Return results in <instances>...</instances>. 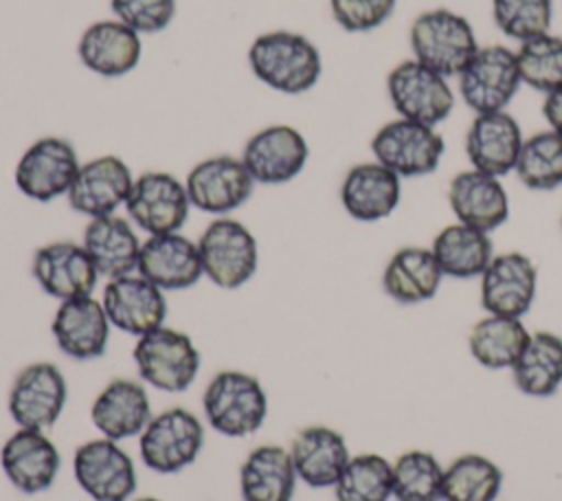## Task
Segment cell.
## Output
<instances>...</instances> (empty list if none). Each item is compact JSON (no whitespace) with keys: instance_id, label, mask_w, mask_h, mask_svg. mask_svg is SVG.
<instances>
[{"instance_id":"1","label":"cell","mask_w":562,"mask_h":501,"mask_svg":"<svg viewBox=\"0 0 562 501\" xmlns=\"http://www.w3.org/2000/svg\"><path fill=\"white\" fill-rule=\"evenodd\" d=\"M248 66L261 84L283 94L312 90L323 73L316 44L294 31L257 35L248 48Z\"/></svg>"},{"instance_id":"2","label":"cell","mask_w":562,"mask_h":501,"mask_svg":"<svg viewBox=\"0 0 562 501\" xmlns=\"http://www.w3.org/2000/svg\"><path fill=\"white\" fill-rule=\"evenodd\" d=\"M202 413L215 433L248 437L266 422L268 396L257 376L224 369L209 380L202 393Z\"/></svg>"},{"instance_id":"3","label":"cell","mask_w":562,"mask_h":501,"mask_svg":"<svg viewBox=\"0 0 562 501\" xmlns=\"http://www.w3.org/2000/svg\"><path fill=\"white\" fill-rule=\"evenodd\" d=\"M132 360L145 385L167 393L187 391L195 382L202 363L193 338L169 325L138 336Z\"/></svg>"},{"instance_id":"4","label":"cell","mask_w":562,"mask_h":501,"mask_svg":"<svg viewBox=\"0 0 562 501\" xmlns=\"http://www.w3.org/2000/svg\"><path fill=\"white\" fill-rule=\"evenodd\" d=\"M413 59L435 73L454 77L479 51V42L468 18L450 9H430L411 24Z\"/></svg>"},{"instance_id":"5","label":"cell","mask_w":562,"mask_h":501,"mask_svg":"<svg viewBox=\"0 0 562 501\" xmlns=\"http://www.w3.org/2000/svg\"><path fill=\"white\" fill-rule=\"evenodd\" d=\"M198 250L204 277L222 290L248 283L259 266V246L246 224L228 215L215 218L200 235Z\"/></svg>"},{"instance_id":"6","label":"cell","mask_w":562,"mask_h":501,"mask_svg":"<svg viewBox=\"0 0 562 501\" xmlns=\"http://www.w3.org/2000/svg\"><path fill=\"white\" fill-rule=\"evenodd\" d=\"M204 448L202 420L184 407H169L154 413L138 435L143 464L160 475H176L189 468Z\"/></svg>"},{"instance_id":"7","label":"cell","mask_w":562,"mask_h":501,"mask_svg":"<svg viewBox=\"0 0 562 501\" xmlns=\"http://www.w3.org/2000/svg\"><path fill=\"white\" fill-rule=\"evenodd\" d=\"M68 385L55 363L37 360L18 371L9 387L7 409L18 428L48 431L61 417Z\"/></svg>"},{"instance_id":"8","label":"cell","mask_w":562,"mask_h":501,"mask_svg":"<svg viewBox=\"0 0 562 501\" xmlns=\"http://www.w3.org/2000/svg\"><path fill=\"white\" fill-rule=\"evenodd\" d=\"M457 79L463 103L476 114L505 110L522 84L516 53L503 44L479 46Z\"/></svg>"},{"instance_id":"9","label":"cell","mask_w":562,"mask_h":501,"mask_svg":"<svg viewBox=\"0 0 562 501\" xmlns=\"http://www.w3.org/2000/svg\"><path fill=\"white\" fill-rule=\"evenodd\" d=\"M443 136L432 127L408 119L384 123L371 138L375 160L400 178H417L432 174L443 156Z\"/></svg>"},{"instance_id":"10","label":"cell","mask_w":562,"mask_h":501,"mask_svg":"<svg viewBox=\"0 0 562 501\" xmlns=\"http://www.w3.org/2000/svg\"><path fill=\"white\" fill-rule=\"evenodd\" d=\"M386 94L402 119L437 127L454 108L448 79L417 59L397 64L386 75Z\"/></svg>"},{"instance_id":"11","label":"cell","mask_w":562,"mask_h":501,"mask_svg":"<svg viewBox=\"0 0 562 501\" xmlns=\"http://www.w3.org/2000/svg\"><path fill=\"white\" fill-rule=\"evenodd\" d=\"M72 475L92 501H130L136 492V466L119 442L88 439L72 455Z\"/></svg>"},{"instance_id":"12","label":"cell","mask_w":562,"mask_h":501,"mask_svg":"<svg viewBox=\"0 0 562 501\" xmlns=\"http://www.w3.org/2000/svg\"><path fill=\"white\" fill-rule=\"evenodd\" d=\"M81 163L70 141L42 136L20 156L13 180L15 187L35 202H50L66 196Z\"/></svg>"},{"instance_id":"13","label":"cell","mask_w":562,"mask_h":501,"mask_svg":"<svg viewBox=\"0 0 562 501\" xmlns=\"http://www.w3.org/2000/svg\"><path fill=\"white\" fill-rule=\"evenodd\" d=\"M191 200L180 178L169 171H145L134 178L125 211L147 235L176 233L189 218Z\"/></svg>"},{"instance_id":"14","label":"cell","mask_w":562,"mask_h":501,"mask_svg":"<svg viewBox=\"0 0 562 501\" xmlns=\"http://www.w3.org/2000/svg\"><path fill=\"white\" fill-rule=\"evenodd\" d=\"M255 185L257 182L248 174L241 158L231 154L200 160L184 178L191 207L217 218L246 204L255 191Z\"/></svg>"},{"instance_id":"15","label":"cell","mask_w":562,"mask_h":501,"mask_svg":"<svg viewBox=\"0 0 562 501\" xmlns=\"http://www.w3.org/2000/svg\"><path fill=\"white\" fill-rule=\"evenodd\" d=\"M310 147L305 136L285 123L255 132L244 149L241 163L257 185H285L307 165Z\"/></svg>"},{"instance_id":"16","label":"cell","mask_w":562,"mask_h":501,"mask_svg":"<svg viewBox=\"0 0 562 501\" xmlns=\"http://www.w3.org/2000/svg\"><path fill=\"white\" fill-rule=\"evenodd\" d=\"M101 305L112 327L136 338L165 325L169 310L165 290L138 272L108 279L101 294Z\"/></svg>"},{"instance_id":"17","label":"cell","mask_w":562,"mask_h":501,"mask_svg":"<svg viewBox=\"0 0 562 501\" xmlns=\"http://www.w3.org/2000/svg\"><path fill=\"white\" fill-rule=\"evenodd\" d=\"M31 272L37 286L57 301L90 297L99 281V270L88 250L72 240L40 246L33 255Z\"/></svg>"},{"instance_id":"18","label":"cell","mask_w":562,"mask_h":501,"mask_svg":"<svg viewBox=\"0 0 562 501\" xmlns=\"http://www.w3.org/2000/svg\"><path fill=\"white\" fill-rule=\"evenodd\" d=\"M134 185L132 169L121 156L103 154L81 163L66 198L72 211L92 218L112 215L125 207Z\"/></svg>"},{"instance_id":"19","label":"cell","mask_w":562,"mask_h":501,"mask_svg":"<svg viewBox=\"0 0 562 501\" xmlns=\"http://www.w3.org/2000/svg\"><path fill=\"white\" fill-rule=\"evenodd\" d=\"M0 466L13 488L24 494H37L55 483L61 455L46 431L18 428L0 448Z\"/></svg>"},{"instance_id":"20","label":"cell","mask_w":562,"mask_h":501,"mask_svg":"<svg viewBox=\"0 0 562 501\" xmlns=\"http://www.w3.org/2000/svg\"><path fill=\"white\" fill-rule=\"evenodd\" d=\"M536 288V264L518 250L501 253L481 275V305L487 314L522 319L533 305Z\"/></svg>"},{"instance_id":"21","label":"cell","mask_w":562,"mask_h":501,"mask_svg":"<svg viewBox=\"0 0 562 501\" xmlns=\"http://www.w3.org/2000/svg\"><path fill=\"white\" fill-rule=\"evenodd\" d=\"M110 319L101 305V299L79 297L59 301L50 321V334L61 354L72 360L101 358L110 341Z\"/></svg>"},{"instance_id":"22","label":"cell","mask_w":562,"mask_h":501,"mask_svg":"<svg viewBox=\"0 0 562 501\" xmlns=\"http://www.w3.org/2000/svg\"><path fill=\"white\" fill-rule=\"evenodd\" d=\"M136 272L165 292L191 288L204 277L198 242L180 231L149 235L140 244Z\"/></svg>"},{"instance_id":"23","label":"cell","mask_w":562,"mask_h":501,"mask_svg":"<svg viewBox=\"0 0 562 501\" xmlns=\"http://www.w3.org/2000/svg\"><path fill=\"white\" fill-rule=\"evenodd\" d=\"M151 415V400L145 385L132 378L110 380L90 407L92 426L101 437L114 442L138 437Z\"/></svg>"},{"instance_id":"24","label":"cell","mask_w":562,"mask_h":501,"mask_svg":"<svg viewBox=\"0 0 562 501\" xmlns=\"http://www.w3.org/2000/svg\"><path fill=\"white\" fill-rule=\"evenodd\" d=\"M288 450L299 481L310 488H334L351 459L342 433L325 424L299 428Z\"/></svg>"},{"instance_id":"25","label":"cell","mask_w":562,"mask_h":501,"mask_svg":"<svg viewBox=\"0 0 562 501\" xmlns=\"http://www.w3.org/2000/svg\"><path fill=\"white\" fill-rule=\"evenodd\" d=\"M522 141V130L512 114L485 112L474 116L465 134V154L472 169L501 178L514 171Z\"/></svg>"},{"instance_id":"26","label":"cell","mask_w":562,"mask_h":501,"mask_svg":"<svg viewBox=\"0 0 562 501\" xmlns=\"http://www.w3.org/2000/svg\"><path fill=\"white\" fill-rule=\"evenodd\" d=\"M448 202L457 222L492 233L509 218V196L496 176L468 169L448 187Z\"/></svg>"},{"instance_id":"27","label":"cell","mask_w":562,"mask_h":501,"mask_svg":"<svg viewBox=\"0 0 562 501\" xmlns=\"http://www.w3.org/2000/svg\"><path fill=\"white\" fill-rule=\"evenodd\" d=\"M402 198V178L389 167L373 163L353 165L340 185L342 209L358 222L389 218Z\"/></svg>"},{"instance_id":"28","label":"cell","mask_w":562,"mask_h":501,"mask_svg":"<svg viewBox=\"0 0 562 501\" xmlns=\"http://www.w3.org/2000/svg\"><path fill=\"white\" fill-rule=\"evenodd\" d=\"M79 62L94 75L121 77L134 70L143 55L140 35L119 20L90 24L77 44Z\"/></svg>"},{"instance_id":"29","label":"cell","mask_w":562,"mask_h":501,"mask_svg":"<svg viewBox=\"0 0 562 501\" xmlns=\"http://www.w3.org/2000/svg\"><path fill=\"white\" fill-rule=\"evenodd\" d=\"M81 244L94 261L99 277L114 279L136 272L143 242L125 218L116 213L92 218L83 229Z\"/></svg>"},{"instance_id":"30","label":"cell","mask_w":562,"mask_h":501,"mask_svg":"<svg viewBox=\"0 0 562 501\" xmlns=\"http://www.w3.org/2000/svg\"><path fill=\"white\" fill-rule=\"evenodd\" d=\"M296 481L290 450L279 444L255 446L239 466L241 501H292Z\"/></svg>"},{"instance_id":"31","label":"cell","mask_w":562,"mask_h":501,"mask_svg":"<svg viewBox=\"0 0 562 501\" xmlns=\"http://www.w3.org/2000/svg\"><path fill=\"white\" fill-rule=\"evenodd\" d=\"M443 281V272L430 248L404 246L393 253L384 272V292L404 305L428 301L437 294Z\"/></svg>"},{"instance_id":"32","label":"cell","mask_w":562,"mask_h":501,"mask_svg":"<svg viewBox=\"0 0 562 501\" xmlns=\"http://www.w3.org/2000/svg\"><path fill=\"white\" fill-rule=\"evenodd\" d=\"M443 277L474 279L485 272L494 257L490 233L454 222L443 226L430 246Z\"/></svg>"},{"instance_id":"33","label":"cell","mask_w":562,"mask_h":501,"mask_svg":"<svg viewBox=\"0 0 562 501\" xmlns=\"http://www.w3.org/2000/svg\"><path fill=\"white\" fill-rule=\"evenodd\" d=\"M509 371L520 393L553 396L562 387V338L553 332H533Z\"/></svg>"},{"instance_id":"34","label":"cell","mask_w":562,"mask_h":501,"mask_svg":"<svg viewBox=\"0 0 562 501\" xmlns=\"http://www.w3.org/2000/svg\"><path fill=\"white\" fill-rule=\"evenodd\" d=\"M529 336L531 332H527L520 319L487 314L470 330L468 349L481 367L512 369L529 343Z\"/></svg>"},{"instance_id":"35","label":"cell","mask_w":562,"mask_h":501,"mask_svg":"<svg viewBox=\"0 0 562 501\" xmlns=\"http://www.w3.org/2000/svg\"><path fill=\"white\" fill-rule=\"evenodd\" d=\"M503 488V470L479 453H465L443 466L441 501H496Z\"/></svg>"},{"instance_id":"36","label":"cell","mask_w":562,"mask_h":501,"mask_svg":"<svg viewBox=\"0 0 562 501\" xmlns=\"http://www.w3.org/2000/svg\"><path fill=\"white\" fill-rule=\"evenodd\" d=\"M514 171L518 180L533 191L562 187V134L542 130L525 138Z\"/></svg>"},{"instance_id":"37","label":"cell","mask_w":562,"mask_h":501,"mask_svg":"<svg viewBox=\"0 0 562 501\" xmlns=\"http://www.w3.org/2000/svg\"><path fill=\"white\" fill-rule=\"evenodd\" d=\"M334 492L336 501H391L393 464L378 453L351 455Z\"/></svg>"},{"instance_id":"38","label":"cell","mask_w":562,"mask_h":501,"mask_svg":"<svg viewBox=\"0 0 562 501\" xmlns=\"http://www.w3.org/2000/svg\"><path fill=\"white\" fill-rule=\"evenodd\" d=\"M443 466L424 448H411L393 461L395 501H441Z\"/></svg>"},{"instance_id":"39","label":"cell","mask_w":562,"mask_h":501,"mask_svg":"<svg viewBox=\"0 0 562 501\" xmlns=\"http://www.w3.org/2000/svg\"><path fill=\"white\" fill-rule=\"evenodd\" d=\"M522 84L538 92L562 88V37L544 33L520 42L516 51Z\"/></svg>"},{"instance_id":"40","label":"cell","mask_w":562,"mask_h":501,"mask_svg":"<svg viewBox=\"0 0 562 501\" xmlns=\"http://www.w3.org/2000/svg\"><path fill=\"white\" fill-rule=\"evenodd\" d=\"M551 0H492V18L501 33L518 42L549 33Z\"/></svg>"},{"instance_id":"41","label":"cell","mask_w":562,"mask_h":501,"mask_svg":"<svg viewBox=\"0 0 562 501\" xmlns=\"http://www.w3.org/2000/svg\"><path fill=\"white\" fill-rule=\"evenodd\" d=\"M110 9L119 22L138 35H154L171 24L176 0H110Z\"/></svg>"},{"instance_id":"42","label":"cell","mask_w":562,"mask_h":501,"mask_svg":"<svg viewBox=\"0 0 562 501\" xmlns=\"http://www.w3.org/2000/svg\"><path fill=\"white\" fill-rule=\"evenodd\" d=\"M329 9L340 29L349 33H367L391 18L395 0H329Z\"/></svg>"},{"instance_id":"43","label":"cell","mask_w":562,"mask_h":501,"mask_svg":"<svg viewBox=\"0 0 562 501\" xmlns=\"http://www.w3.org/2000/svg\"><path fill=\"white\" fill-rule=\"evenodd\" d=\"M542 114H544V121L549 123V130L562 134V88L544 94Z\"/></svg>"},{"instance_id":"44","label":"cell","mask_w":562,"mask_h":501,"mask_svg":"<svg viewBox=\"0 0 562 501\" xmlns=\"http://www.w3.org/2000/svg\"><path fill=\"white\" fill-rule=\"evenodd\" d=\"M132 501H165V499H158V497H138V499H132Z\"/></svg>"}]
</instances>
